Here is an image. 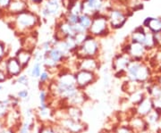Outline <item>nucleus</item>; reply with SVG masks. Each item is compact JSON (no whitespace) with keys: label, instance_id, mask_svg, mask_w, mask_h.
<instances>
[{"label":"nucleus","instance_id":"f257e3e1","mask_svg":"<svg viewBox=\"0 0 161 133\" xmlns=\"http://www.w3.org/2000/svg\"><path fill=\"white\" fill-rule=\"evenodd\" d=\"M100 46L98 41L91 35H88L85 41L78 46L77 50L75 51V55L78 59L84 57H95L97 58L99 53Z\"/></svg>","mask_w":161,"mask_h":133},{"label":"nucleus","instance_id":"f03ea898","mask_svg":"<svg viewBox=\"0 0 161 133\" xmlns=\"http://www.w3.org/2000/svg\"><path fill=\"white\" fill-rule=\"evenodd\" d=\"M75 77L77 88L80 90H84V91L89 87L94 85L98 80V75L97 72L80 71V70L75 72Z\"/></svg>","mask_w":161,"mask_h":133},{"label":"nucleus","instance_id":"7ed1b4c3","mask_svg":"<svg viewBox=\"0 0 161 133\" xmlns=\"http://www.w3.org/2000/svg\"><path fill=\"white\" fill-rule=\"evenodd\" d=\"M56 122L64 129H66L71 133H83L88 130V125L82 120L75 121L73 119H70L68 117H65Z\"/></svg>","mask_w":161,"mask_h":133},{"label":"nucleus","instance_id":"20e7f679","mask_svg":"<svg viewBox=\"0 0 161 133\" xmlns=\"http://www.w3.org/2000/svg\"><path fill=\"white\" fill-rule=\"evenodd\" d=\"M35 118L43 123L54 122V108L49 104H39L35 109Z\"/></svg>","mask_w":161,"mask_h":133},{"label":"nucleus","instance_id":"39448f33","mask_svg":"<svg viewBox=\"0 0 161 133\" xmlns=\"http://www.w3.org/2000/svg\"><path fill=\"white\" fill-rule=\"evenodd\" d=\"M24 69L21 64L17 61V59L13 56L6 58V73L8 80H14L15 78H17L18 76H20Z\"/></svg>","mask_w":161,"mask_h":133},{"label":"nucleus","instance_id":"423d86ee","mask_svg":"<svg viewBox=\"0 0 161 133\" xmlns=\"http://www.w3.org/2000/svg\"><path fill=\"white\" fill-rule=\"evenodd\" d=\"M89 100H90V98L87 95V93L84 90L79 89L78 92L75 93L73 97L66 99L64 102H59V103L62 104V105H60V106H77V107L81 108Z\"/></svg>","mask_w":161,"mask_h":133},{"label":"nucleus","instance_id":"0eeeda50","mask_svg":"<svg viewBox=\"0 0 161 133\" xmlns=\"http://www.w3.org/2000/svg\"><path fill=\"white\" fill-rule=\"evenodd\" d=\"M100 68V64L97 58L84 57L76 62V71H87L97 72Z\"/></svg>","mask_w":161,"mask_h":133},{"label":"nucleus","instance_id":"6e6552de","mask_svg":"<svg viewBox=\"0 0 161 133\" xmlns=\"http://www.w3.org/2000/svg\"><path fill=\"white\" fill-rule=\"evenodd\" d=\"M23 122V115L22 112L20 110V107H14L11 108L9 113L4 120V123L6 127L14 128L16 129L20 126V124Z\"/></svg>","mask_w":161,"mask_h":133},{"label":"nucleus","instance_id":"1a4fd4ad","mask_svg":"<svg viewBox=\"0 0 161 133\" xmlns=\"http://www.w3.org/2000/svg\"><path fill=\"white\" fill-rule=\"evenodd\" d=\"M16 27L20 30H24V29L31 28L35 23V18L32 14L29 13L22 12L18 14L17 18L15 20Z\"/></svg>","mask_w":161,"mask_h":133},{"label":"nucleus","instance_id":"9d476101","mask_svg":"<svg viewBox=\"0 0 161 133\" xmlns=\"http://www.w3.org/2000/svg\"><path fill=\"white\" fill-rule=\"evenodd\" d=\"M136 108H135V114L137 116H141V117H146L150 114L151 111L153 110L154 105H153V102L152 99L145 97L138 104H136Z\"/></svg>","mask_w":161,"mask_h":133},{"label":"nucleus","instance_id":"9b49d317","mask_svg":"<svg viewBox=\"0 0 161 133\" xmlns=\"http://www.w3.org/2000/svg\"><path fill=\"white\" fill-rule=\"evenodd\" d=\"M130 63H131V60L128 56L121 55V56H116L114 59L113 64H112V68L115 71V76H117L121 72L125 73V70Z\"/></svg>","mask_w":161,"mask_h":133},{"label":"nucleus","instance_id":"f8f14e48","mask_svg":"<svg viewBox=\"0 0 161 133\" xmlns=\"http://www.w3.org/2000/svg\"><path fill=\"white\" fill-rule=\"evenodd\" d=\"M107 29V22L105 19H96L92 21V25L90 27L91 36L97 37V36H103L106 33Z\"/></svg>","mask_w":161,"mask_h":133},{"label":"nucleus","instance_id":"ddd939ff","mask_svg":"<svg viewBox=\"0 0 161 133\" xmlns=\"http://www.w3.org/2000/svg\"><path fill=\"white\" fill-rule=\"evenodd\" d=\"M32 54L33 52H31L29 50H26L23 47H21L16 52L14 57L17 59V61L23 66V69H25L29 66L30 63L32 59Z\"/></svg>","mask_w":161,"mask_h":133},{"label":"nucleus","instance_id":"4468645a","mask_svg":"<svg viewBox=\"0 0 161 133\" xmlns=\"http://www.w3.org/2000/svg\"><path fill=\"white\" fill-rule=\"evenodd\" d=\"M65 115L70 119L75 121H81L82 120V111L80 107L77 106H64Z\"/></svg>","mask_w":161,"mask_h":133},{"label":"nucleus","instance_id":"2eb2a0df","mask_svg":"<svg viewBox=\"0 0 161 133\" xmlns=\"http://www.w3.org/2000/svg\"><path fill=\"white\" fill-rule=\"evenodd\" d=\"M147 122L144 120L143 117L141 116H134L133 118L131 119V121L129 122V126L131 127L133 131H138V130H143L147 126Z\"/></svg>","mask_w":161,"mask_h":133},{"label":"nucleus","instance_id":"dca6fc26","mask_svg":"<svg viewBox=\"0 0 161 133\" xmlns=\"http://www.w3.org/2000/svg\"><path fill=\"white\" fill-rule=\"evenodd\" d=\"M54 76L55 75L52 74L51 72H48L47 70H43L42 72L40 73V77L38 78L40 88H47V86L49 85V83H50L52 80H53Z\"/></svg>","mask_w":161,"mask_h":133},{"label":"nucleus","instance_id":"f3484780","mask_svg":"<svg viewBox=\"0 0 161 133\" xmlns=\"http://www.w3.org/2000/svg\"><path fill=\"white\" fill-rule=\"evenodd\" d=\"M11 100L9 98L0 100V121L5 120V118L9 113V111L11 110Z\"/></svg>","mask_w":161,"mask_h":133},{"label":"nucleus","instance_id":"a211bd4d","mask_svg":"<svg viewBox=\"0 0 161 133\" xmlns=\"http://www.w3.org/2000/svg\"><path fill=\"white\" fill-rule=\"evenodd\" d=\"M144 49L145 47L142 44H139V43H133L132 46L129 48V53L130 55L133 56L135 59H138L143 55Z\"/></svg>","mask_w":161,"mask_h":133},{"label":"nucleus","instance_id":"6ab92c4d","mask_svg":"<svg viewBox=\"0 0 161 133\" xmlns=\"http://www.w3.org/2000/svg\"><path fill=\"white\" fill-rule=\"evenodd\" d=\"M45 55L47 56L48 57L51 58L53 61H55V62L58 63V64H62L64 62V57L63 56V55L59 52L56 47H54V46L52 47L48 52L46 53Z\"/></svg>","mask_w":161,"mask_h":133},{"label":"nucleus","instance_id":"aec40b11","mask_svg":"<svg viewBox=\"0 0 161 133\" xmlns=\"http://www.w3.org/2000/svg\"><path fill=\"white\" fill-rule=\"evenodd\" d=\"M125 19L123 16V14L121 13L120 12H113L112 13V16H111V23L112 25L115 28H118L121 27L124 23H125Z\"/></svg>","mask_w":161,"mask_h":133},{"label":"nucleus","instance_id":"412c9836","mask_svg":"<svg viewBox=\"0 0 161 133\" xmlns=\"http://www.w3.org/2000/svg\"><path fill=\"white\" fill-rule=\"evenodd\" d=\"M23 3L21 0H11L9 6L7 7V9L13 13H22L23 12Z\"/></svg>","mask_w":161,"mask_h":133},{"label":"nucleus","instance_id":"4be33fe9","mask_svg":"<svg viewBox=\"0 0 161 133\" xmlns=\"http://www.w3.org/2000/svg\"><path fill=\"white\" fill-rule=\"evenodd\" d=\"M12 84L13 85H20L23 86L25 88H28L30 86V79L29 76H27L26 74H21L20 76H18L17 78L12 80Z\"/></svg>","mask_w":161,"mask_h":133},{"label":"nucleus","instance_id":"5701e85b","mask_svg":"<svg viewBox=\"0 0 161 133\" xmlns=\"http://www.w3.org/2000/svg\"><path fill=\"white\" fill-rule=\"evenodd\" d=\"M43 71V64L42 63L34 62V64L32 65V68L30 71V76L33 79H38L40 77V73Z\"/></svg>","mask_w":161,"mask_h":133},{"label":"nucleus","instance_id":"b1692460","mask_svg":"<svg viewBox=\"0 0 161 133\" xmlns=\"http://www.w3.org/2000/svg\"><path fill=\"white\" fill-rule=\"evenodd\" d=\"M32 119H25L24 118V120H23L20 126L17 128L16 133H31V125Z\"/></svg>","mask_w":161,"mask_h":133},{"label":"nucleus","instance_id":"393cba45","mask_svg":"<svg viewBox=\"0 0 161 133\" xmlns=\"http://www.w3.org/2000/svg\"><path fill=\"white\" fill-rule=\"evenodd\" d=\"M40 133H58L54 125V122L42 123Z\"/></svg>","mask_w":161,"mask_h":133},{"label":"nucleus","instance_id":"a878e982","mask_svg":"<svg viewBox=\"0 0 161 133\" xmlns=\"http://www.w3.org/2000/svg\"><path fill=\"white\" fill-rule=\"evenodd\" d=\"M16 98H17L20 101L28 102L30 100L29 88H23V89L19 90V91L16 93Z\"/></svg>","mask_w":161,"mask_h":133},{"label":"nucleus","instance_id":"bb28decb","mask_svg":"<svg viewBox=\"0 0 161 133\" xmlns=\"http://www.w3.org/2000/svg\"><path fill=\"white\" fill-rule=\"evenodd\" d=\"M92 19H90V17L88 15H86V14L81 15V16L79 17V23H80L81 26H83L84 28H86L88 30H89L91 25H92Z\"/></svg>","mask_w":161,"mask_h":133},{"label":"nucleus","instance_id":"cd10ccee","mask_svg":"<svg viewBox=\"0 0 161 133\" xmlns=\"http://www.w3.org/2000/svg\"><path fill=\"white\" fill-rule=\"evenodd\" d=\"M58 3L56 1V0H50L48 3H47V5L46 9L47 10V12L49 13V14H51V13H57V11L58 10Z\"/></svg>","mask_w":161,"mask_h":133},{"label":"nucleus","instance_id":"c85d7f7f","mask_svg":"<svg viewBox=\"0 0 161 133\" xmlns=\"http://www.w3.org/2000/svg\"><path fill=\"white\" fill-rule=\"evenodd\" d=\"M149 27L154 31H159L161 30V22L157 19H151L149 22Z\"/></svg>","mask_w":161,"mask_h":133},{"label":"nucleus","instance_id":"c756f323","mask_svg":"<svg viewBox=\"0 0 161 133\" xmlns=\"http://www.w3.org/2000/svg\"><path fill=\"white\" fill-rule=\"evenodd\" d=\"M115 133H134L129 125H120L115 129Z\"/></svg>","mask_w":161,"mask_h":133},{"label":"nucleus","instance_id":"7c9ffc66","mask_svg":"<svg viewBox=\"0 0 161 133\" xmlns=\"http://www.w3.org/2000/svg\"><path fill=\"white\" fill-rule=\"evenodd\" d=\"M7 58V47L6 45L0 40V61Z\"/></svg>","mask_w":161,"mask_h":133},{"label":"nucleus","instance_id":"2f4dec72","mask_svg":"<svg viewBox=\"0 0 161 133\" xmlns=\"http://www.w3.org/2000/svg\"><path fill=\"white\" fill-rule=\"evenodd\" d=\"M24 115H25V119H32L35 117V109L31 108V107H27L24 110Z\"/></svg>","mask_w":161,"mask_h":133},{"label":"nucleus","instance_id":"473e14b6","mask_svg":"<svg viewBox=\"0 0 161 133\" xmlns=\"http://www.w3.org/2000/svg\"><path fill=\"white\" fill-rule=\"evenodd\" d=\"M79 23V16L76 15V14H74V13H71V15L69 16V19H68V23L71 25H75L77 23Z\"/></svg>","mask_w":161,"mask_h":133},{"label":"nucleus","instance_id":"72a5a7b5","mask_svg":"<svg viewBox=\"0 0 161 133\" xmlns=\"http://www.w3.org/2000/svg\"><path fill=\"white\" fill-rule=\"evenodd\" d=\"M7 81H8V77L6 75V73L0 70V84H3Z\"/></svg>","mask_w":161,"mask_h":133},{"label":"nucleus","instance_id":"f704fd0d","mask_svg":"<svg viewBox=\"0 0 161 133\" xmlns=\"http://www.w3.org/2000/svg\"><path fill=\"white\" fill-rule=\"evenodd\" d=\"M16 129H14V128H9V127H5L3 128V130L0 131V133H16Z\"/></svg>","mask_w":161,"mask_h":133},{"label":"nucleus","instance_id":"c9c22d12","mask_svg":"<svg viewBox=\"0 0 161 133\" xmlns=\"http://www.w3.org/2000/svg\"><path fill=\"white\" fill-rule=\"evenodd\" d=\"M11 0H0V8L2 9H7V7L9 6Z\"/></svg>","mask_w":161,"mask_h":133},{"label":"nucleus","instance_id":"e433bc0d","mask_svg":"<svg viewBox=\"0 0 161 133\" xmlns=\"http://www.w3.org/2000/svg\"><path fill=\"white\" fill-rule=\"evenodd\" d=\"M5 127V123H4V121H0V131L3 130V128Z\"/></svg>","mask_w":161,"mask_h":133},{"label":"nucleus","instance_id":"4c0bfd02","mask_svg":"<svg viewBox=\"0 0 161 133\" xmlns=\"http://www.w3.org/2000/svg\"><path fill=\"white\" fill-rule=\"evenodd\" d=\"M3 89H4V86H3V84H0V92H2V91H3Z\"/></svg>","mask_w":161,"mask_h":133},{"label":"nucleus","instance_id":"58836bf2","mask_svg":"<svg viewBox=\"0 0 161 133\" xmlns=\"http://www.w3.org/2000/svg\"><path fill=\"white\" fill-rule=\"evenodd\" d=\"M159 85H160V87H161V80H160V81H159Z\"/></svg>","mask_w":161,"mask_h":133}]
</instances>
